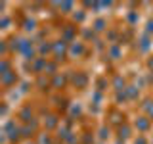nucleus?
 <instances>
[{"label": "nucleus", "mask_w": 153, "mask_h": 144, "mask_svg": "<svg viewBox=\"0 0 153 144\" xmlns=\"http://www.w3.org/2000/svg\"><path fill=\"white\" fill-rule=\"evenodd\" d=\"M52 54L57 62L63 60V58L69 54V46H67V40H56L54 44H52Z\"/></svg>", "instance_id": "f257e3e1"}, {"label": "nucleus", "mask_w": 153, "mask_h": 144, "mask_svg": "<svg viewBox=\"0 0 153 144\" xmlns=\"http://www.w3.org/2000/svg\"><path fill=\"white\" fill-rule=\"evenodd\" d=\"M124 119H126V115L123 112H119V110H111V112H109V123L115 125V127H123Z\"/></svg>", "instance_id": "f03ea898"}, {"label": "nucleus", "mask_w": 153, "mask_h": 144, "mask_svg": "<svg viewBox=\"0 0 153 144\" xmlns=\"http://www.w3.org/2000/svg\"><path fill=\"white\" fill-rule=\"evenodd\" d=\"M134 127H136L140 133H147L149 127H151V119L147 117V115H142V117H138L136 121H134Z\"/></svg>", "instance_id": "7ed1b4c3"}, {"label": "nucleus", "mask_w": 153, "mask_h": 144, "mask_svg": "<svg viewBox=\"0 0 153 144\" xmlns=\"http://www.w3.org/2000/svg\"><path fill=\"white\" fill-rule=\"evenodd\" d=\"M19 52H23V54H25L29 60H33V54H35V50H33V44L29 40H21V44H19Z\"/></svg>", "instance_id": "20e7f679"}, {"label": "nucleus", "mask_w": 153, "mask_h": 144, "mask_svg": "<svg viewBox=\"0 0 153 144\" xmlns=\"http://www.w3.org/2000/svg\"><path fill=\"white\" fill-rule=\"evenodd\" d=\"M17 81V75L13 73V71H6V73H2V83L4 86H10L12 83H16Z\"/></svg>", "instance_id": "39448f33"}, {"label": "nucleus", "mask_w": 153, "mask_h": 144, "mask_svg": "<svg viewBox=\"0 0 153 144\" xmlns=\"http://www.w3.org/2000/svg\"><path fill=\"white\" fill-rule=\"evenodd\" d=\"M143 112H146V115L153 121V100H146V104H142Z\"/></svg>", "instance_id": "423d86ee"}, {"label": "nucleus", "mask_w": 153, "mask_h": 144, "mask_svg": "<svg viewBox=\"0 0 153 144\" xmlns=\"http://www.w3.org/2000/svg\"><path fill=\"white\" fill-rule=\"evenodd\" d=\"M69 52H73V54H76V56H80V54L84 52V44H82V42H79V44L69 46Z\"/></svg>", "instance_id": "0eeeda50"}, {"label": "nucleus", "mask_w": 153, "mask_h": 144, "mask_svg": "<svg viewBox=\"0 0 153 144\" xmlns=\"http://www.w3.org/2000/svg\"><path fill=\"white\" fill-rule=\"evenodd\" d=\"M119 136H121V138H128V136H130V127H128V125L119 127Z\"/></svg>", "instance_id": "6e6552de"}, {"label": "nucleus", "mask_w": 153, "mask_h": 144, "mask_svg": "<svg viewBox=\"0 0 153 144\" xmlns=\"http://www.w3.org/2000/svg\"><path fill=\"white\" fill-rule=\"evenodd\" d=\"M19 117H21V121H25V123H29L31 121V117H33V113H31V110L29 108H25L21 113H19Z\"/></svg>", "instance_id": "1a4fd4ad"}, {"label": "nucleus", "mask_w": 153, "mask_h": 144, "mask_svg": "<svg viewBox=\"0 0 153 144\" xmlns=\"http://www.w3.org/2000/svg\"><path fill=\"white\" fill-rule=\"evenodd\" d=\"M113 86H115V90H124V79H121V77H115Z\"/></svg>", "instance_id": "9d476101"}, {"label": "nucleus", "mask_w": 153, "mask_h": 144, "mask_svg": "<svg viewBox=\"0 0 153 144\" xmlns=\"http://www.w3.org/2000/svg\"><path fill=\"white\" fill-rule=\"evenodd\" d=\"M54 86H63L65 85V77H61V75H56L54 77V83H52Z\"/></svg>", "instance_id": "9b49d317"}, {"label": "nucleus", "mask_w": 153, "mask_h": 144, "mask_svg": "<svg viewBox=\"0 0 153 144\" xmlns=\"http://www.w3.org/2000/svg\"><path fill=\"white\" fill-rule=\"evenodd\" d=\"M124 92L128 94V98H130V100L138 96V92H136V88H134V86H126V88H124Z\"/></svg>", "instance_id": "f8f14e48"}, {"label": "nucleus", "mask_w": 153, "mask_h": 144, "mask_svg": "<svg viewBox=\"0 0 153 144\" xmlns=\"http://www.w3.org/2000/svg\"><path fill=\"white\" fill-rule=\"evenodd\" d=\"M94 29H96V31H103V29H105V21H103V19H98Z\"/></svg>", "instance_id": "ddd939ff"}, {"label": "nucleus", "mask_w": 153, "mask_h": 144, "mask_svg": "<svg viewBox=\"0 0 153 144\" xmlns=\"http://www.w3.org/2000/svg\"><path fill=\"white\" fill-rule=\"evenodd\" d=\"M109 52H111L113 60H117V58H119V48L117 46H111V48H109Z\"/></svg>", "instance_id": "4468645a"}, {"label": "nucleus", "mask_w": 153, "mask_h": 144, "mask_svg": "<svg viewBox=\"0 0 153 144\" xmlns=\"http://www.w3.org/2000/svg\"><path fill=\"white\" fill-rule=\"evenodd\" d=\"M134 144H147V140H146V136H143V134H140V136L134 140Z\"/></svg>", "instance_id": "2eb2a0df"}, {"label": "nucleus", "mask_w": 153, "mask_h": 144, "mask_svg": "<svg viewBox=\"0 0 153 144\" xmlns=\"http://www.w3.org/2000/svg\"><path fill=\"white\" fill-rule=\"evenodd\" d=\"M147 69H149V71H153V56H149V58H147Z\"/></svg>", "instance_id": "dca6fc26"}, {"label": "nucleus", "mask_w": 153, "mask_h": 144, "mask_svg": "<svg viewBox=\"0 0 153 144\" xmlns=\"http://www.w3.org/2000/svg\"><path fill=\"white\" fill-rule=\"evenodd\" d=\"M147 31H149V33H153V21H149V23H147Z\"/></svg>", "instance_id": "f3484780"}]
</instances>
